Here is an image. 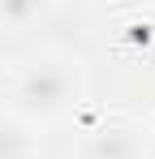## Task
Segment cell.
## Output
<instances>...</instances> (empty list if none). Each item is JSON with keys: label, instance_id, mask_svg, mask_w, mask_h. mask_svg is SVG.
<instances>
[{"label": "cell", "instance_id": "52a82bcc", "mask_svg": "<svg viewBox=\"0 0 155 159\" xmlns=\"http://www.w3.org/2000/svg\"><path fill=\"white\" fill-rule=\"evenodd\" d=\"M151 133H155V107H151Z\"/></svg>", "mask_w": 155, "mask_h": 159}, {"label": "cell", "instance_id": "277c9868", "mask_svg": "<svg viewBox=\"0 0 155 159\" xmlns=\"http://www.w3.org/2000/svg\"><path fill=\"white\" fill-rule=\"evenodd\" d=\"M52 9V0H0V22L4 26H30Z\"/></svg>", "mask_w": 155, "mask_h": 159}, {"label": "cell", "instance_id": "3957f363", "mask_svg": "<svg viewBox=\"0 0 155 159\" xmlns=\"http://www.w3.org/2000/svg\"><path fill=\"white\" fill-rule=\"evenodd\" d=\"M35 151H39L35 125H26L13 112H0V159H35Z\"/></svg>", "mask_w": 155, "mask_h": 159}, {"label": "cell", "instance_id": "8992f818", "mask_svg": "<svg viewBox=\"0 0 155 159\" xmlns=\"http://www.w3.org/2000/svg\"><path fill=\"white\" fill-rule=\"evenodd\" d=\"M147 17H151V26H155V0H151V4H147Z\"/></svg>", "mask_w": 155, "mask_h": 159}, {"label": "cell", "instance_id": "6da1fadb", "mask_svg": "<svg viewBox=\"0 0 155 159\" xmlns=\"http://www.w3.org/2000/svg\"><path fill=\"white\" fill-rule=\"evenodd\" d=\"M78 99H82V69L69 56H43L26 65L13 82V116H22L35 129L69 116Z\"/></svg>", "mask_w": 155, "mask_h": 159}, {"label": "cell", "instance_id": "5b68a950", "mask_svg": "<svg viewBox=\"0 0 155 159\" xmlns=\"http://www.w3.org/2000/svg\"><path fill=\"white\" fill-rule=\"evenodd\" d=\"M103 4H112V9H142V4H151V0H103Z\"/></svg>", "mask_w": 155, "mask_h": 159}, {"label": "cell", "instance_id": "7a4b0ae2", "mask_svg": "<svg viewBox=\"0 0 155 159\" xmlns=\"http://www.w3.org/2000/svg\"><path fill=\"white\" fill-rule=\"evenodd\" d=\"M142 155H147L142 129L125 120H103L82 142V159H142Z\"/></svg>", "mask_w": 155, "mask_h": 159}]
</instances>
